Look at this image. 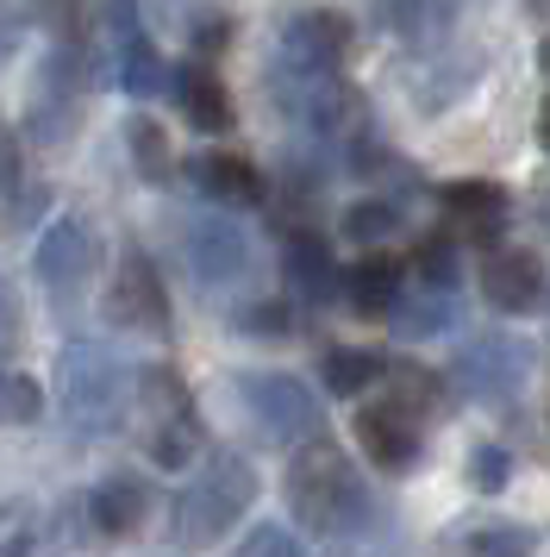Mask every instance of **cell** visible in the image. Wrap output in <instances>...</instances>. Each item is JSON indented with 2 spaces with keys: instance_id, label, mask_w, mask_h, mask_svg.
Here are the masks:
<instances>
[{
  "instance_id": "f1b7e54d",
  "label": "cell",
  "mask_w": 550,
  "mask_h": 557,
  "mask_svg": "<svg viewBox=\"0 0 550 557\" xmlns=\"http://www.w3.org/2000/svg\"><path fill=\"white\" fill-rule=\"evenodd\" d=\"M232 557H300V545H295V532H282V527H257Z\"/></svg>"
},
{
  "instance_id": "83f0119b",
  "label": "cell",
  "mask_w": 550,
  "mask_h": 557,
  "mask_svg": "<svg viewBox=\"0 0 550 557\" xmlns=\"http://www.w3.org/2000/svg\"><path fill=\"white\" fill-rule=\"evenodd\" d=\"M470 552L475 557H532V539H525V532H513V527H482L470 539Z\"/></svg>"
},
{
  "instance_id": "5bb4252c",
  "label": "cell",
  "mask_w": 550,
  "mask_h": 557,
  "mask_svg": "<svg viewBox=\"0 0 550 557\" xmlns=\"http://www.w3.org/2000/svg\"><path fill=\"white\" fill-rule=\"evenodd\" d=\"M345 301L363 313V320H382L400 307V263L395 257H357L345 276Z\"/></svg>"
},
{
  "instance_id": "7c38bea8",
  "label": "cell",
  "mask_w": 550,
  "mask_h": 557,
  "mask_svg": "<svg viewBox=\"0 0 550 557\" xmlns=\"http://www.w3.org/2000/svg\"><path fill=\"white\" fill-rule=\"evenodd\" d=\"M357 445H363L370 463H382V470H407V463L420 457V432H413V420H407L400 407H363V413H357Z\"/></svg>"
},
{
  "instance_id": "e575fe53",
  "label": "cell",
  "mask_w": 550,
  "mask_h": 557,
  "mask_svg": "<svg viewBox=\"0 0 550 557\" xmlns=\"http://www.w3.org/2000/svg\"><path fill=\"white\" fill-rule=\"evenodd\" d=\"M545 232H550V201H545Z\"/></svg>"
},
{
  "instance_id": "ac0fdd59",
  "label": "cell",
  "mask_w": 550,
  "mask_h": 557,
  "mask_svg": "<svg viewBox=\"0 0 550 557\" xmlns=\"http://www.w3.org/2000/svg\"><path fill=\"white\" fill-rule=\"evenodd\" d=\"M288 276H295V288L307 295V301H325L332 295V251H325V238H288Z\"/></svg>"
},
{
  "instance_id": "2e32d148",
  "label": "cell",
  "mask_w": 550,
  "mask_h": 557,
  "mask_svg": "<svg viewBox=\"0 0 550 557\" xmlns=\"http://www.w3.org/2000/svg\"><path fill=\"white\" fill-rule=\"evenodd\" d=\"M445 207H450V220L470 232V238H495L500 213H507V195H500L495 182H450Z\"/></svg>"
},
{
  "instance_id": "52a82bcc",
  "label": "cell",
  "mask_w": 550,
  "mask_h": 557,
  "mask_svg": "<svg viewBox=\"0 0 550 557\" xmlns=\"http://www.w3.org/2000/svg\"><path fill=\"white\" fill-rule=\"evenodd\" d=\"M145 388L163 401V420H157V432H150V457L163 463V470H182L188 457L200 451V426H195V407H188V395H182V382H175V370H150Z\"/></svg>"
},
{
  "instance_id": "cb8c5ba5",
  "label": "cell",
  "mask_w": 550,
  "mask_h": 557,
  "mask_svg": "<svg viewBox=\"0 0 550 557\" xmlns=\"http://www.w3.org/2000/svg\"><path fill=\"white\" fill-rule=\"evenodd\" d=\"M395 226H400V213L388 201H357L345 213V238L350 245H375V238H388Z\"/></svg>"
},
{
  "instance_id": "4fadbf2b",
  "label": "cell",
  "mask_w": 550,
  "mask_h": 557,
  "mask_svg": "<svg viewBox=\"0 0 550 557\" xmlns=\"http://www.w3.org/2000/svg\"><path fill=\"white\" fill-rule=\"evenodd\" d=\"M188 176H195V188L207 195V201H220V207H250L257 195H263L257 170H250L245 157H232V151L195 157V163H188Z\"/></svg>"
},
{
  "instance_id": "5b68a950",
  "label": "cell",
  "mask_w": 550,
  "mask_h": 557,
  "mask_svg": "<svg viewBox=\"0 0 550 557\" xmlns=\"http://www.w3.org/2000/svg\"><path fill=\"white\" fill-rule=\"evenodd\" d=\"M245 407L250 420L263 426V438H275V445H295V438H307V432L320 426V407H313V395H307V382L295 376H245Z\"/></svg>"
},
{
  "instance_id": "d4e9b609",
  "label": "cell",
  "mask_w": 550,
  "mask_h": 557,
  "mask_svg": "<svg viewBox=\"0 0 550 557\" xmlns=\"http://www.w3.org/2000/svg\"><path fill=\"white\" fill-rule=\"evenodd\" d=\"M445 326H450V288H425L413 307H400V332H413V338L445 332Z\"/></svg>"
},
{
  "instance_id": "1f68e13d",
  "label": "cell",
  "mask_w": 550,
  "mask_h": 557,
  "mask_svg": "<svg viewBox=\"0 0 550 557\" xmlns=\"http://www.w3.org/2000/svg\"><path fill=\"white\" fill-rule=\"evenodd\" d=\"M20 182V138L0 126V188H13Z\"/></svg>"
},
{
  "instance_id": "d6986e66",
  "label": "cell",
  "mask_w": 550,
  "mask_h": 557,
  "mask_svg": "<svg viewBox=\"0 0 550 557\" xmlns=\"http://www.w3.org/2000/svg\"><path fill=\"white\" fill-rule=\"evenodd\" d=\"M375 20L400 38H432V32H445L450 0H375Z\"/></svg>"
},
{
  "instance_id": "e0dca14e",
  "label": "cell",
  "mask_w": 550,
  "mask_h": 557,
  "mask_svg": "<svg viewBox=\"0 0 550 557\" xmlns=\"http://www.w3.org/2000/svg\"><path fill=\"white\" fill-rule=\"evenodd\" d=\"M182 113H188V126H200V132H225L232 126V95H225V82L213 76V70H182Z\"/></svg>"
},
{
  "instance_id": "836d02e7",
  "label": "cell",
  "mask_w": 550,
  "mask_h": 557,
  "mask_svg": "<svg viewBox=\"0 0 550 557\" xmlns=\"http://www.w3.org/2000/svg\"><path fill=\"white\" fill-rule=\"evenodd\" d=\"M538 63H545V70H550V38H545V51H538Z\"/></svg>"
},
{
  "instance_id": "d6a6232c",
  "label": "cell",
  "mask_w": 550,
  "mask_h": 557,
  "mask_svg": "<svg viewBox=\"0 0 550 557\" xmlns=\"http://www.w3.org/2000/svg\"><path fill=\"white\" fill-rule=\"evenodd\" d=\"M538 138H545V151H550V101H545V113H538Z\"/></svg>"
},
{
  "instance_id": "9c48e42d",
  "label": "cell",
  "mask_w": 550,
  "mask_h": 557,
  "mask_svg": "<svg viewBox=\"0 0 550 557\" xmlns=\"http://www.w3.org/2000/svg\"><path fill=\"white\" fill-rule=\"evenodd\" d=\"M350 51V20L345 13H325V7H307L282 26V57L288 63H307V70H338V57Z\"/></svg>"
},
{
  "instance_id": "f546056e",
  "label": "cell",
  "mask_w": 550,
  "mask_h": 557,
  "mask_svg": "<svg viewBox=\"0 0 550 557\" xmlns=\"http://www.w3.org/2000/svg\"><path fill=\"white\" fill-rule=\"evenodd\" d=\"M20 345V295L7 288V276H0V357Z\"/></svg>"
},
{
  "instance_id": "7402d4cb",
  "label": "cell",
  "mask_w": 550,
  "mask_h": 557,
  "mask_svg": "<svg viewBox=\"0 0 550 557\" xmlns=\"http://www.w3.org/2000/svg\"><path fill=\"white\" fill-rule=\"evenodd\" d=\"M120 82L138 95V101L157 95V88H163V57L150 51L145 38H125V45H120Z\"/></svg>"
},
{
  "instance_id": "ffe728a7",
  "label": "cell",
  "mask_w": 550,
  "mask_h": 557,
  "mask_svg": "<svg viewBox=\"0 0 550 557\" xmlns=\"http://www.w3.org/2000/svg\"><path fill=\"white\" fill-rule=\"evenodd\" d=\"M125 145H132V163H138V176H150V182H163L170 176V138H163V126L157 120H132L125 126Z\"/></svg>"
},
{
  "instance_id": "277c9868",
  "label": "cell",
  "mask_w": 550,
  "mask_h": 557,
  "mask_svg": "<svg viewBox=\"0 0 550 557\" xmlns=\"http://www.w3.org/2000/svg\"><path fill=\"white\" fill-rule=\"evenodd\" d=\"M525 376H532V345L507 338V332L470 338L463 357H457V388L475 395V401H513L525 388Z\"/></svg>"
},
{
  "instance_id": "ba28073f",
  "label": "cell",
  "mask_w": 550,
  "mask_h": 557,
  "mask_svg": "<svg viewBox=\"0 0 550 557\" xmlns=\"http://www.w3.org/2000/svg\"><path fill=\"white\" fill-rule=\"evenodd\" d=\"M38 276L57 295H75L82 282L95 276V232L82 226L75 213H63L57 226H45V238H38Z\"/></svg>"
},
{
  "instance_id": "8fae6325",
  "label": "cell",
  "mask_w": 550,
  "mask_h": 557,
  "mask_svg": "<svg viewBox=\"0 0 550 557\" xmlns=\"http://www.w3.org/2000/svg\"><path fill=\"white\" fill-rule=\"evenodd\" d=\"M482 295L500 313H532L545 301V263L532 251H495L482 263Z\"/></svg>"
},
{
  "instance_id": "44dd1931",
  "label": "cell",
  "mask_w": 550,
  "mask_h": 557,
  "mask_svg": "<svg viewBox=\"0 0 550 557\" xmlns=\"http://www.w3.org/2000/svg\"><path fill=\"white\" fill-rule=\"evenodd\" d=\"M382 376V357L375 351H332L325 357V388H332V395H357V388H370V382Z\"/></svg>"
},
{
  "instance_id": "603a6c76",
  "label": "cell",
  "mask_w": 550,
  "mask_h": 557,
  "mask_svg": "<svg viewBox=\"0 0 550 557\" xmlns=\"http://www.w3.org/2000/svg\"><path fill=\"white\" fill-rule=\"evenodd\" d=\"M38 413H45V388L32 376H20V370H7V376H0V420H7V426H32Z\"/></svg>"
},
{
  "instance_id": "7a4b0ae2",
  "label": "cell",
  "mask_w": 550,
  "mask_h": 557,
  "mask_svg": "<svg viewBox=\"0 0 550 557\" xmlns=\"http://www.w3.org/2000/svg\"><path fill=\"white\" fill-rule=\"evenodd\" d=\"M250 495H257V476H250L245 457L238 451H213L207 457V470H200V476L182 488V502H175V532H182L188 545H213L225 527L245 520Z\"/></svg>"
},
{
  "instance_id": "8992f818",
  "label": "cell",
  "mask_w": 550,
  "mask_h": 557,
  "mask_svg": "<svg viewBox=\"0 0 550 557\" xmlns=\"http://www.w3.org/2000/svg\"><path fill=\"white\" fill-rule=\"evenodd\" d=\"M107 313L132 332H163L170 326V295H163V276L145 251H125L120 257V276L107 288Z\"/></svg>"
},
{
  "instance_id": "9a60e30c",
  "label": "cell",
  "mask_w": 550,
  "mask_h": 557,
  "mask_svg": "<svg viewBox=\"0 0 550 557\" xmlns=\"http://www.w3.org/2000/svg\"><path fill=\"white\" fill-rule=\"evenodd\" d=\"M88 513H95V527L107 532V539H125V532L145 527V513H150V488H145L138 476H107V482L95 488Z\"/></svg>"
},
{
  "instance_id": "4dcf8cb0",
  "label": "cell",
  "mask_w": 550,
  "mask_h": 557,
  "mask_svg": "<svg viewBox=\"0 0 550 557\" xmlns=\"http://www.w3.org/2000/svg\"><path fill=\"white\" fill-rule=\"evenodd\" d=\"M245 332H263V338H282V332H288V313H282L275 301H263L257 313H245Z\"/></svg>"
},
{
  "instance_id": "6da1fadb",
  "label": "cell",
  "mask_w": 550,
  "mask_h": 557,
  "mask_svg": "<svg viewBox=\"0 0 550 557\" xmlns=\"http://www.w3.org/2000/svg\"><path fill=\"white\" fill-rule=\"evenodd\" d=\"M288 507H295V520L307 532H345L350 520H363V482L350 470V457L338 445H307V451L288 463Z\"/></svg>"
},
{
  "instance_id": "3957f363",
  "label": "cell",
  "mask_w": 550,
  "mask_h": 557,
  "mask_svg": "<svg viewBox=\"0 0 550 557\" xmlns=\"http://www.w3.org/2000/svg\"><path fill=\"white\" fill-rule=\"evenodd\" d=\"M57 388H63V407L82 432H107L125 413V395H132V376H125L120 357H107L100 345H70L63 363H57Z\"/></svg>"
},
{
  "instance_id": "30bf717a",
  "label": "cell",
  "mask_w": 550,
  "mask_h": 557,
  "mask_svg": "<svg viewBox=\"0 0 550 557\" xmlns=\"http://www.w3.org/2000/svg\"><path fill=\"white\" fill-rule=\"evenodd\" d=\"M245 263H250V245H245V232L232 226V220H220V213H200L195 226H188V270H195L200 282H232V276H245Z\"/></svg>"
},
{
  "instance_id": "4316f807",
  "label": "cell",
  "mask_w": 550,
  "mask_h": 557,
  "mask_svg": "<svg viewBox=\"0 0 550 557\" xmlns=\"http://www.w3.org/2000/svg\"><path fill=\"white\" fill-rule=\"evenodd\" d=\"M420 276H425V288H457V251L445 238H425L420 245Z\"/></svg>"
},
{
  "instance_id": "484cf974",
  "label": "cell",
  "mask_w": 550,
  "mask_h": 557,
  "mask_svg": "<svg viewBox=\"0 0 550 557\" xmlns=\"http://www.w3.org/2000/svg\"><path fill=\"white\" fill-rule=\"evenodd\" d=\"M470 476H475V488H482V495H500V488H507V476H513V457L500 451V445H475Z\"/></svg>"
}]
</instances>
